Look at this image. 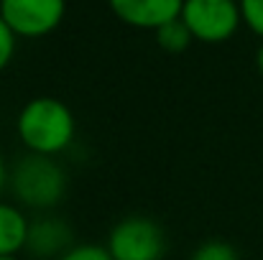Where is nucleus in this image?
Here are the masks:
<instances>
[{
  "instance_id": "f257e3e1",
  "label": "nucleus",
  "mask_w": 263,
  "mask_h": 260,
  "mask_svg": "<svg viewBox=\"0 0 263 260\" xmlns=\"http://www.w3.org/2000/svg\"><path fill=\"white\" fill-rule=\"evenodd\" d=\"M74 115L57 97H33L23 105L15 120L21 143L39 156H57L74 141Z\"/></svg>"
},
{
  "instance_id": "f03ea898",
  "label": "nucleus",
  "mask_w": 263,
  "mask_h": 260,
  "mask_svg": "<svg viewBox=\"0 0 263 260\" xmlns=\"http://www.w3.org/2000/svg\"><path fill=\"white\" fill-rule=\"evenodd\" d=\"M8 184L21 204L46 209L64 196L67 173L62 171V166L51 156L28 153L8 173Z\"/></svg>"
},
{
  "instance_id": "7ed1b4c3",
  "label": "nucleus",
  "mask_w": 263,
  "mask_h": 260,
  "mask_svg": "<svg viewBox=\"0 0 263 260\" xmlns=\"http://www.w3.org/2000/svg\"><path fill=\"white\" fill-rule=\"evenodd\" d=\"M194 41L222 44L235 36L243 23L238 0H184L181 15Z\"/></svg>"
},
{
  "instance_id": "20e7f679",
  "label": "nucleus",
  "mask_w": 263,
  "mask_h": 260,
  "mask_svg": "<svg viewBox=\"0 0 263 260\" xmlns=\"http://www.w3.org/2000/svg\"><path fill=\"white\" fill-rule=\"evenodd\" d=\"M105 248L112 260H161L166 253V235L154 219L136 214L110 230Z\"/></svg>"
},
{
  "instance_id": "39448f33",
  "label": "nucleus",
  "mask_w": 263,
  "mask_h": 260,
  "mask_svg": "<svg viewBox=\"0 0 263 260\" xmlns=\"http://www.w3.org/2000/svg\"><path fill=\"white\" fill-rule=\"evenodd\" d=\"M0 15L18 38H41L67 15V0H0Z\"/></svg>"
},
{
  "instance_id": "423d86ee",
  "label": "nucleus",
  "mask_w": 263,
  "mask_h": 260,
  "mask_svg": "<svg viewBox=\"0 0 263 260\" xmlns=\"http://www.w3.org/2000/svg\"><path fill=\"white\" fill-rule=\"evenodd\" d=\"M107 5L125 26L156 31L181 15L184 0H107Z\"/></svg>"
},
{
  "instance_id": "0eeeda50",
  "label": "nucleus",
  "mask_w": 263,
  "mask_h": 260,
  "mask_svg": "<svg viewBox=\"0 0 263 260\" xmlns=\"http://www.w3.org/2000/svg\"><path fill=\"white\" fill-rule=\"evenodd\" d=\"M69 248H72V230L64 222L41 219V222L31 225L26 253H31L33 258H51V255L62 258Z\"/></svg>"
},
{
  "instance_id": "6e6552de",
  "label": "nucleus",
  "mask_w": 263,
  "mask_h": 260,
  "mask_svg": "<svg viewBox=\"0 0 263 260\" xmlns=\"http://www.w3.org/2000/svg\"><path fill=\"white\" fill-rule=\"evenodd\" d=\"M31 222L15 207L0 199V255H18L26 250Z\"/></svg>"
},
{
  "instance_id": "1a4fd4ad",
  "label": "nucleus",
  "mask_w": 263,
  "mask_h": 260,
  "mask_svg": "<svg viewBox=\"0 0 263 260\" xmlns=\"http://www.w3.org/2000/svg\"><path fill=\"white\" fill-rule=\"evenodd\" d=\"M156 41H159V46H161L164 51L181 54L194 38H192L189 28L184 26V21H181V18H174V21L164 23L161 28H156Z\"/></svg>"
},
{
  "instance_id": "9d476101",
  "label": "nucleus",
  "mask_w": 263,
  "mask_h": 260,
  "mask_svg": "<svg viewBox=\"0 0 263 260\" xmlns=\"http://www.w3.org/2000/svg\"><path fill=\"white\" fill-rule=\"evenodd\" d=\"M189 260H240V258H238V253H235V248L230 243H225V240H207V243H202L192 253Z\"/></svg>"
},
{
  "instance_id": "9b49d317",
  "label": "nucleus",
  "mask_w": 263,
  "mask_h": 260,
  "mask_svg": "<svg viewBox=\"0 0 263 260\" xmlns=\"http://www.w3.org/2000/svg\"><path fill=\"white\" fill-rule=\"evenodd\" d=\"M240 3V15L243 23L263 38V0H238Z\"/></svg>"
},
{
  "instance_id": "f8f14e48",
  "label": "nucleus",
  "mask_w": 263,
  "mask_h": 260,
  "mask_svg": "<svg viewBox=\"0 0 263 260\" xmlns=\"http://www.w3.org/2000/svg\"><path fill=\"white\" fill-rule=\"evenodd\" d=\"M57 260H112L105 245H72Z\"/></svg>"
},
{
  "instance_id": "ddd939ff",
  "label": "nucleus",
  "mask_w": 263,
  "mask_h": 260,
  "mask_svg": "<svg viewBox=\"0 0 263 260\" xmlns=\"http://www.w3.org/2000/svg\"><path fill=\"white\" fill-rule=\"evenodd\" d=\"M15 33L10 31V26L3 21V15H0V72L13 62V54H15Z\"/></svg>"
},
{
  "instance_id": "4468645a",
  "label": "nucleus",
  "mask_w": 263,
  "mask_h": 260,
  "mask_svg": "<svg viewBox=\"0 0 263 260\" xmlns=\"http://www.w3.org/2000/svg\"><path fill=\"white\" fill-rule=\"evenodd\" d=\"M5 184H8V166H5V158H3V153H0V194H3Z\"/></svg>"
},
{
  "instance_id": "2eb2a0df",
  "label": "nucleus",
  "mask_w": 263,
  "mask_h": 260,
  "mask_svg": "<svg viewBox=\"0 0 263 260\" xmlns=\"http://www.w3.org/2000/svg\"><path fill=\"white\" fill-rule=\"evenodd\" d=\"M256 67H258V72H261V77H263V41H261V46H258V54H256Z\"/></svg>"
},
{
  "instance_id": "dca6fc26",
  "label": "nucleus",
  "mask_w": 263,
  "mask_h": 260,
  "mask_svg": "<svg viewBox=\"0 0 263 260\" xmlns=\"http://www.w3.org/2000/svg\"><path fill=\"white\" fill-rule=\"evenodd\" d=\"M0 260H21L18 255H0Z\"/></svg>"
}]
</instances>
